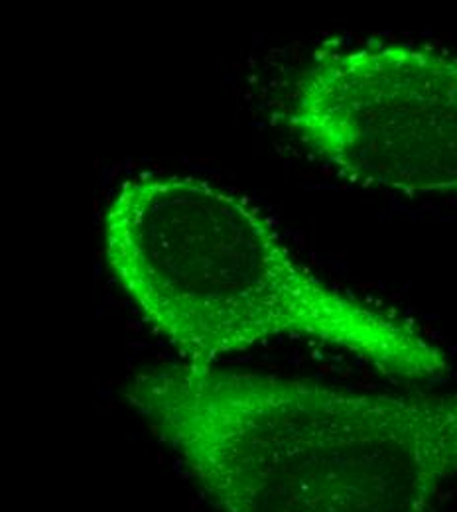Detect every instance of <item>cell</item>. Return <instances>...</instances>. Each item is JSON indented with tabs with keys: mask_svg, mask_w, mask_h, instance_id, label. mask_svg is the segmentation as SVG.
<instances>
[{
	"mask_svg": "<svg viewBox=\"0 0 457 512\" xmlns=\"http://www.w3.org/2000/svg\"><path fill=\"white\" fill-rule=\"evenodd\" d=\"M103 243L115 280L184 365L221 367L306 339L404 383L450 373L448 353L420 325L314 274L251 199L217 184L132 178L105 211Z\"/></svg>",
	"mask_w": 457,
	"mask_h": 512,
	"instance_id": "cell-2",
	"label": "cell"
},
{
	"mask_svg": "<svg viewBox=\"0 0 457 512\" xmlns=\"http://www.w3.org/2000/svg\"><path fill=\"white\" fill-rule=\"evenodd\" d=\"M286 123L357 186L457 195V60L436 48L322 50L294 83Z\"/></svg>",
	"mask_w": 457,
	"mask_h": 512,
	"instance_id": "cell-3",
	"label": "cell"
},
{
	"mask_svg": "<svg viewBox=\"0 0 457 512\" xmlns=\"http://www.w3.org/2000/svg\"><path fill=\"white\" fill-rule=\"evenodd\" d=\"M125 400L219 512H432L457 487V390L178 363L132 377Z\"/></svg>",
	"mask_w": 457,
	"mask_h": 512,
	"instance_id": "cell-1",
	"label": "cell"
}]
</instances>
